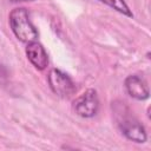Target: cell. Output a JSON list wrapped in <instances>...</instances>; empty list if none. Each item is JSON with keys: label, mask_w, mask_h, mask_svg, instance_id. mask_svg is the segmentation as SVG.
Returning a JSON list of instances; mask_svg holds the SVG:
<instances>
[{"label": "cell", "mask_w": 151, "mask_h": 151, "mask_svg": "<svg viewBox=\"0 0 151 151\" xmlns=\"http://www.w3.org/2000/svg\"><path fill=\"white\" fill-rule=\"evenodd\" d=\"M99 2H103L105 5H107L109 7H111L112 9L126 15V17H132V12L129 8V6L126 5V2L124 0H98Z\"/></svg>", "instance_id": "52a82bcc"}, {"label": "cell", "mask_w": 151, "mask_h": 151, "mask_svg": "<svg viewBox=\"0 0 151 151\" xmlns=\"http://www.w3.org/2000/svg\"><path fill=\"white\" fill-rule=\"evenodd\" d=\"M11 2H25V1H35V0H9Z\"/></svg>", "instance_id": "ba28073f"}, {"label": "cell", "mask_w": 151, "mask_h": 151, "mask_svg": "<svg viewBox=\"0 0 151 151\" xmlns=\"http://www.w3.org/2000/svg\"><path fill=\"white\" fill-rule=\"evenodd\" d=\"M73 110L78 116L84 118H91L96 116L99 110V99L96 90L88 88L77 99H74Z\"/></svg>", "instance_id": "3957f363"}, {"label": "cell", "mask_w": 151, "mask_h": 151, "mask_svg": "<svg viewBox=\"0 0 151 151\" xmlns=\"http://www.w3.org/2000/svg\"><path fill=\"white\" fill-rule=\"evenodd\" d=\"M9 26L15 37L22 42H31L37 40L38 32L32 25L28 13L25 8H14L9 13Z\"/></svg>", "instance_id": "6da1fadb"}, {"label": "cell", "mask_w": 151, "mask_h": 151, "mask_svg": "<svg viewBox=\"0 0 151 151\" xmlns=\"http://www.w3.org/2000/svg\"><path fill=\"white\" fill-rule=\"evenodd\" d=\"M125 88L127 93L137 100H145L150 94L146 83L138 76H129L125 79Z\"/></svg>", "instance_id": "8992f818"}, {"label": "cell", "mask_w": 151, "mask_h": 151, "mask_svg": "<svg viewBox=\"0 0 151 151\" xmlns=\"http://www.w3.org/2000/svg\"><path fill=\"white\" fill-rule=\"evenodd\" d=\"M117 122L123 134L134 142V143H144L146 142V132L144 126L131 114H127L124 110L117 111Z\"/></svg>", "instance_id": "7a4b0ae2"}, {"label": "cell", "mask_w": 151, "mask_h": 151, "mask_svg": "<svg viewBox=\"0 0 151 151\" xmlns=\"http://www.w3.org/2000/svg\"><path fill=\"white\" fill-rule=\"evenodd\" d=\"M26 55L28 60L32 63L33 66H35L38 70H44L48 65V57L40 42L37 40L31 41L26 46Z\"/></svg>", "instance_id": "5b68a950"}, {"label": "cell", "mask_w": 151, "mask_h": 151, "mask_svg": "<svg viewBox=\"0 0 151 151\" xmlns=\"http://www.w3.org/2000/svg\"><path fill=\"white\" fill-rule=\"evenodd\" d=\"M47 79L51 90L59 97H70L76 90L72 79L60 70L57 68L51 70Z\"/></svg>", "instance_id": "277c9868"}]
</instances>
